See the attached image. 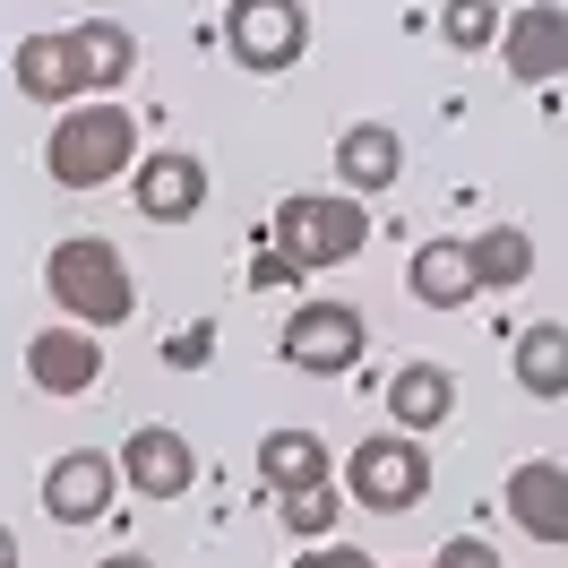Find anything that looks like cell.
<instances>
[{
    "label": "cell",
    "mask_w": 568,
    "mask_h": 568,
    "mask_svg": "<svg viewBox=\"0 0 568 568\" xmlns=\"http://www.w3.org/2000/svg\"><path fill=\"white\" fill-rule=\"evenodd\" d=\"M267 250L284 258V276H320V267H345L371 250V207L354 190H293L267 224Z\"/></svg>",
    "instance_id": "cell-1"
},
{
    "label": "cell",
    "mask_w": 568,
    "mask_h": 568,
    "mask_svg": "<svg viewBox=\"0 0 568 568\" xmlns=\"http://www.w3.org/2000/svg\"><path fill=\"white\" fill-rule=\"evenodd\" d=\"M43 293L70 311L78 327H121L130 311H139V284H130V258L104 242V233H70V242L43 258Z\"/></svg>",
    "instance_id": "cell-2"
},
{
    "label": "cell",
    "mask_w": 568,
    "mask_h": 568,
    "mask_svg": "<svg viewBox=\"0 0 568 568\" xmlns=\"http://www.w3.org/2000/svg\"><path fill=\"white\" fill-rule=\"evenodd\" d=\"M43 173L61 190H104V181L139 173V121L121 104H70L43 139Z\"/></svg>",
    "instance_id": "cell-3"
},
{
    "label": "cell",
    "mask_w": 568,
    "mask_h": 568,
    "mask_svg": "<svg viewBox=\"0 0 568 568\" xmlns=\"http://www.w3.org/2000/svg\"><path fill=\"white\" fill-rule=\"evenodd\" d=\"M345 491H354L371 517H405V508L430 491V448L414 439V430H379V439H362L354 457H345Z\"/></svg>",
    "instance_id": "cell-4"
},
{
    "label": "cell",
    "mask_w": 568,
    "mask_h": 568,
    "mask_svg": "<svg viewBox=\"0 0 568 568\" xmlns=\"http://www.w3.org/2000/svg\"><path fill=\"white\" fill-rule=\"evenodd\" d=\"M276 354L293 362V371H311V379H345V371L371 354V327H362L354 302H302V311L284 320Z\"/></svg>",
    "instance_id": "cell-5"
},
{
    "label": "cell",
    "mask_w": 568,
    "mask_h": 568,
    "mask_svg": "<svg viewBox=\"0 0 568 568\" xmlns=\"http://www.w3.org/2000/svg\"><path fill=\"white\" fill-rule=\"evenodd\" d=\"M224 52L258 78L293 70V61L311 52V9H302V0H233V9H224Z\"/></svg>",
    "instance_id": "cell-6"
},
{
    "label": "cell",
    "mask_w": 568,
    "mask_h": 568,
    "mask_svg": "<svg viewBox=\"0 0 568 568\" xmlns=\"http://www.w3.org/2000/svg\"><path fill=\"white\" fill-rule=\"evenodd\" d=\"M112 499H121V457H104V448H61L43 465V517L52 526H95Z\"/></svg>",
    "instance_id": "cell-7"
},
{
    "label": "cell",
    "mask_w": 568,
    "mask_h": 568,
    "mask_svg": "<svg viewBox=\"0 0 568 568\" xmlns=\"http://www.w3.org/2000/svg\"><path fill=\"white\" fill-rule=\"evenodd\" d=\"M499 52H508V78H526V87L568 78V9L560 0H526V9L499 27Z\"/></svg>",
    "instance_id": "cell-8"
},
{
    "label": "cell",
    "mask_w": 568,
    "mask_h": 568,
    "mask_svg": "<svg viewBox=\"0 0 568 568\" xmlns=\"http://www.w3.org/2000/svg\"><path fill=\"white\" fill-rule=\"evenodd\" d=\"M130 199H139L146 224H190V215L207 207V164H199V155H181V146H164V155H139Z\"/></svg>",
    "instance_id": "cell-9"
},
{
    "label": "cell",
    "mask_w": 568,
    "mask_h": 568,
    "mask_svg": "<svg viewBox=\"0 0 568 568\" xmlns=\"http://www.w3.org/2000/svg\"><path fill=\"white\" fill-rule=\"evenodd\" d=\"M27 379H36L43 396H87L95 379H104V345H95V327H43V336H27Z\"/></svg>",
    "instance_id": "cell-10"
},
{
    "label": "cell",
    "mask_w": 568,
    "mask_h": 568,
    "mask_svg": "<svg viewBox=\"0 0 568 568\" xmlns=\"http://www.w3.org/2000/svg\"><path fill=\"white\" fill-rule=\"evenodd\" d=\"M121 483H130V491H146V499H181L190 483H199V448H190L181 430L146 423V430H130V439H121Z\"/></svg>",
    "instance_id": "cell-11"
},
{
    "label": "cell",
    "mask_w": 568,
    "mask_h": 568,
    "mask_svg": "<svg viewBox=\"0 0 568 568\" xmlns=\"http://www.w3.org/2000/svg\"><path fill=\"white\" fill-rule=\"evenodd\" d=\"M508 517L534 542H568V465L560 457H526L508 465Z\"/></svg>",
    "instance_id": "cell-12"
},
{
    "label": "cell",
    "mask_w": 568,
    "mask_h": 568,
    "mask_svg": "<svg viewBox=\"0 0 568 568\" xmlns=\"http://www.w3.org/2000/svg\"><path fill=\"white\" fill-rule=\"evenodd\" d=\"M336 173H345L354 199H379V190H396V173H405V139H396L388 121H354V130L336 139Z\"/></svg>",
    "instance_id": "cell-13"
},
{
    "label": "cell",
    "mask_w": 568,
    "mask_h": 568,
    "mask_svg": "<svg viewBox=\"0 0 568 568\" xmlns=\"http://www.w3.org/2000/svg\"><path fill=\"white\" fill-rule=\"evenodd\" d=\"M388 414H396V430L430 439V430H448V414H457V379L439 362H405L388 379Z\"/></svg>",
    "instance_id": "cell-14"
},
{
    "label": "cell",
    "mask_w": 568,
    "mask_h": 568,
    "mask_svg": "<svg viewBox=\"0 0 568 568\" xmlns=\"http://www.w3.org/2000/svg\"><path fill=\"white\" fill-rule=\"evenodd\" d=\"M405 284H414L423 311H465V302L483 293L474 250H465V242H423V250H414V267H405Z\"/></svg>",
    "instance_id": "cell-15"
},
{
    "label": "cell",
    "mask_w": 568,
    "mask_h": 568,
    "mask_svg": "<svg viewBox=\"0 0 568 568\" xmlns=\"http://www.w3.org/2000/svg\"><path fill=\"white\" fill-rule=\"evenodd\" d=\"M9 70H18V87H27L36 104H70V95H87V70H78V43L70 36H27Z\"/></svg>",
    "instance_id": "cell-16"
},
{
    "label": "cell",
    "mask_w": 568,
    "mask_h": 568,
    "mask_svg": "<svg viewBox=\"0 0 568 568\" xmlns=\"http://www.w3.org/2000/svg\"><path fill=\"white\" fill-rule=\"evenodd\" d=\"M70 43H78V70H87V95H112L139 70V43H130L121 18H87V27H70Z\"/></svg>",
    "instance_id": "cell-17"
},
{
    "label": "cell",
    "mask_w": 568,
    "mask_h": 568,
    "mask_svg": "<svg viewBox=\"0 0 568 568\" xmlns=\"http://www.w3.org/2000/svg\"><path fill=\"white\" fill-rule=\"evenodd\" d=\"M258 474H267V491H311V483H327V439L320 430H267Z\"/></svg>",
    "instance_id": "cell-18"
},
{
    "label": "cell",
    "mask_w": 568,
    "mask_h": 568,
    "mask_svg": "<svg viewBox=\"0 0 568 568\" xmlns=\"http://www.w3.org/2000/svg\"><path fill=\"white\" fill-rule=\"evenodd\" d=\"M508 362H517V388H526V396H542V405L568 396V327L560 320H534Z\"/></svg>",
    "instance_id": "cell-19"
},
{
    "label": "cell",
    "mask_w": 568,
    "mask_h": 568,
    "mask_svg": "<svg viewBox=\"0 0 568 568\" xmlns=\"http://www.w3.org/2000/svg\"><path fill=\"white\" fill-rule=\"evenodd\" d=\"M474 276H483V293H517V284L534 276V233L526 224H491V233H474Z\"/></svg>",
    "instance_id": "cell-20"
},
{
    "label": "cell",
    "mask_w": 568,
    "mask_h": 568,
    "mask_svg": "<svg viewBox=\"0 0 568 568\" xmlns=\"http://www.w3.org/2000/svg\"><path fill=\"white\" fill-rule=\"evenodd\" d=\"M499 27H508V18H499L491 0H448V9H439V36L457 43V52H483V43H499Z\"/></svg>",
    "instance_id": "cell-21"
},
{
    "label": "cell",
    "mask_w": 568,
    "mask_h": 568,
    "mask_svg": "<svg viewBox=\"0 0 568 568\" xmlns=\"http://www.w3.org/2000/svg\"><path fill=\"white\" fill-rule=\"evenodd\" d=\"M276 517L293 534H327V526H336V491H327V483H311V491H276Z\"/></svg>",
    "instance_id": "cell-22"
},
{
    "label": "cell",
    "mask_w": 568,
    "mask_h": 568,
    "mask_svg": "<svg viewBox=\"0 0 568 568\" xmlns=\"http://www.w3.org/2000/svg\"><path fill=\"white\" fill-rule=\"evenodd\" d=\"M430 568H508V560H499L483 534H457V542H439V560H430Z\"/></svg>",
    "instance_id": "cell-23"
},
{
    "label": "cell",
    "mask_w": 568,
    "mask_h": 568,
    "mask_svg": "<svg viewBox=\"0 0 568 568\" xmlns=\"http://www.w3.org/2000/svg\"><path fill=\"white\" fill-rule=\"evenodd\" d=\"M293 568H371V551H336V542H327V551H302Z\"/></svg>",
    "instance_id": "cell-24"
},
{
    "label": "cell",
    "mask_w": 568,
    "mask_h": 568,
    "mask_svg": "<svg viewBox=\"0 0 568 568\" xmlns=\"http://www.w3.org/2000/svg\"><path fill=\"white\" fill-rule=\"evenodd\" d=\"M173 362H181V371H190V362H207V327H181V336H173Z\"/></svg>",
    "instance_id": "cell-25"
},
{
    "label": "cell",
    "mask_w": 568,
    "mask_h": 568,
    "mask_svg": "<svg viewBox=\"0 0 568 568\" xmlns=\"http://www.w3.org/2000/svg\"><path fill=\"white\" fill-rule=\"evenodd\" d=\"M0 568H18V534L0 526Z\"/></svg>",
    "instance_id": "cell-26"
},
{
    "label": "cell",
    "mask_w": 568,
    "mask_h": 568,
    "mask_svg": "<svg viewBox=\"0 0 568 568\" xmlns=\"http://www.w3.org/2000/svg\"><path fill=\"white\" fill-rule=\"evenodd\" d=\"M95 568H146V560H139V551H112V560H95Z\"/></svg>",
    "instance_id": "cell-27"
}]
</instances>
